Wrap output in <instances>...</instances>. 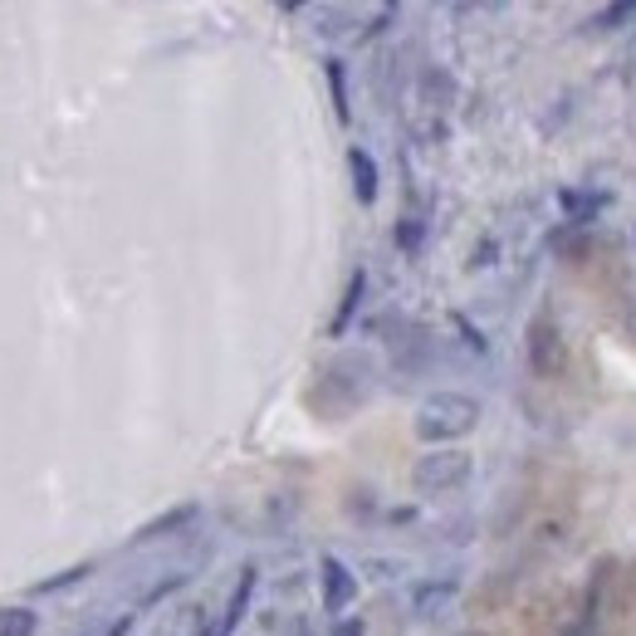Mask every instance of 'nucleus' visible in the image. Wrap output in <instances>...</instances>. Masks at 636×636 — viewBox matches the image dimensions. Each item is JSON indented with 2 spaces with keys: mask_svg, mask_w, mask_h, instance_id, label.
<instances>
[{
  "mask_svg": "<svg viewBox=\"0 0 636 636\" xmlns=\"http://www.w3.org/2000/svg\"><path fill=\"white\" fill-rule=\"evenodd\" d=\"M133 616H137V612L117 616V622H113V626H108V632H103V636H127V632H133Z\"/></svg>",
  "mask_w": 636,
  "mask_h": 636,
  "instance_id": "obj_19",
  "label": "nucleus"
},
{
  "mask_svg": "<svg viewBox=\"0 0 636 636\" xmlns=\"http://www.w3.org/2000/svg\"><path fill=\"white\" fill-rule=\"evenodd\" d=\"M456 593H460V577H426V583H416V593H411V612H416L421 622H431V616H440L456 602Z\"/></svg>",
  "mask_w": 636,
  "mask_h": 636,
  "instance_id": "obj_6",
  "label": "nucleus"
},
{
  "mask_svg": "<svg viewBox=\"0 0 636 636\" xmlns=\"http://www.w3.org/2000/svg\"><path fill=\"white\" fill-rule=\"evenodd\" d=\"M182 583H186V573H176V577H166V583H157V587H152V593H147V597H142V607L162 602V597H166V593H176V587H182Z\"/></svg>",
  "mask_w": 636,
  "mask_h": 636,
  "instance_id": "obj_16",
  "label": "nucleus"
},
{
  "mask_svg": "<svg viewBox=\"0 0 636 636\" xmlns=\"http://www.w3.org/2000/svg\"><path fill=\"white\" fill-rule=\"evenodd\" d=\"M456 328L465 333V342H470V348H475V352H485V338H479V333H475V323H470V319H460V313H456Z\"/></svg>",
  "mask_w": 636,
  "mask_h": 636,
  "instance_id": "obj_17",
  "label": "nucleus"
},
{
  "mask_svg": "<svg viewBox=\"0 0 636 636\" xmlns=\"http://www.w3.org/2000/svg\"><path fill=\"white\" fill-rule=\"evenodd\" d=\"M319 593H323V612L348 616L352 602H358V573H352L338 553H323L319 558Z\"/></svg>",
  "mask_w": 636,
  "mask_h": 636,
  "instance_id": "obj_3",
  "label": "nucleus"
},
{
  "mask_svg": "<svg viewBox=\"0 0 636 636\" xmlns=\"http://www.w3.org/2000/svg\"><path fill=\"white\" fill-rule=\"evenodd\" d=\"M528 362H534L538 377H558V372L568 367V348H563V338H558L548 313H538V319L528 323Z\"/></svg>",
  "mask_w": 636,
  "mask_h": 636,
  "instance_id": "obj_4",
  "label": "nucleus"
},
{
  "mask_svg": "<svg viewBox=\"0 0 636 636\" xmlns=\"http://www.w3.org/2000/svg\"><path fill=\"white\" fill-rule=\"evenodd\" d=\"M421 245H426V215H421V211H401V221H397V250L401 254H421Z\"/></svg>",
  "mask_w": 636,
  "mask_h": 636,
  "instance_id": "obj_12",
  "label": "nucleus"
},
{
  "mask_svg": "<svg viewBox=\"0 0 636 636\" xmlns=\"http://www.w3.org/2000/svg\"><path fill=\"white\" fill-rule=\"evenodd\" d=\"M196 514H201V509H196V504H176V509H166L162 519H152V524H142V528H137V534H133V544H152V538L176 534V528H186Z\"/></svg>",
  "mask_w": 636,
  "mask_h": 636,
  "instance_id": "obj_11",
  "label": "nucleus"
},
{
  "mask_svg": "<svg viewBox=\"0 0 636 636\" xmlns=\"http://www.w3.org/2000/svg\"><path fill=\"white\" fill-rule=\"evenodd\" d=\"M622 20H636V5H632V0H626V5H607L602 15H597V25H602V29H616Z\"/></svg>",
  "mask_w": 636,
  "mask_h": 636,
  "instance_id": "obj_15",
  "label": "nucleus"
},
{
  "mask_svg": "<svg viewBox=\"0 0 636 636\" xmlns=\"http://www.w3.org/2000/svg\"><path fill=\"white\" fill-rule=\"evenodd\" d=\"M323 78H328V98H333V117H338L342 127L352 123V103H348V64H342L338 54L323 59Z\"/></svg>",
  "mask_w": 636,
  "mask_h": 636,
  "instance_id": "obj_10",
  "label": "nucleus"
},
{
  "mask_svg": "<svg viewBox=\"0 0 636 636\" xmlns=\"http://www.w3.org/2000/svg\"><path fill=\"white\" fill-rule=\"evenodd\" d=\"M254 587H260V568H254V563H245V568H240V577H235V587H230V602H225L221 622L211 626V636H235V632H240L245 607H250Z\"/></svg>",
  "mask_w": 636,
  "mask_h": 636,
  "instance_id": "obj_5",
  "label": "nucleus"
},
{
  "mask_svg": "<svg viewBox=\"0 0 636 636\" xmlns=\"http://www.w3.org/2000/svg\"><path fill=\"white\" fill-rule=\"evenodd\" d=\"M348 172H352V196H358L362 205H372L377 201V162H372L362 147H348Z\"/></svg>",
  "mask_w": 636,
  "mask_h": 636,
  "instance_id": "obj_9",
  "label": "nucleus"
},
{
  "mask_svg": "<svg viewBox=\"0 0 636 636\" xmlns=\"http://www.w3.org/2000/svg\"><path fill=\"white\" fill-rule=\"evenodd\" d=\"M88 573H93V568H88V563H84V568H68L64 577H45V583L35 587V593H59V587H74V583H84Z\"/></svg>",
  "mask_w": 636,
  "mask_h": 636,
  "instance_id": "obj_14",
  "label": "nucleus"
},
{
  "mask_svg": "<svg viewBox=\"0 0 636 636\" xmlns=\"http://www.w3.org/2000/svg\"><path fill=\"white\" fill-rule=\"evenodd\" d=\"M39 612L35 607H0V636H35Z\"/></svg>",
  "mask_w": 636,
  "mask_h": 636,
  "instance_id": "obj_13",
  "label": "nucleus"
},
{
  "mask_svg": "<svg viewBox=\"0 0 636 636\" xmlns=\"http://www.w3.org/2000/svg\"><path fill=\"white\" fill-rule=\"evenodd\" d=\"M416 436L431 440V446H450V440L470 436L479 426V401L470 391H436L416 407Z\"/></svg>",
  "mask_w": 636,
  "mask_h": 636,
  "instance_id": "obj_1",
  "label": "nucleus"
},
{
  "mask_svg": "<svg viewBox=\"0 0 636 636\" xmlns=\"http://www.w3.org/2000/svg\"><path fill=\"white\" fill-rule=\"evenodd\" d=\"M470 470H475V456H470V450L436 446L411 465V485H416L421 495H450V489H460L470 479Z\"/></svg>",
  "mask_w": 636,
  "mask_h": 636,
  "instance_id": "obj_2",
  "label": "nucleus"
},
{
  "mask_svg": "<svg viewBox=\"0 0 636 636\" xmlns=\"http://www.w3.org/2000/svg\"><path fill=\"white\" fill-rule=\"evenodd\" d=\"M367 626H362V616H342L338 626H333V636H362Z\"/></svg>",
  "mask_w": 636,
  "mask_h": 636,
  "instance_id": "obj_18",
  "label": "nucleus"
},
{
  "mask_svg": "<svg viewBox=\"0 0 636 636\" xmlns=\"http://www.w3.org/2000/svg\"><path fill=\"white\" fill-rule=\"evenodd\" d=\"M602 205H607V196L602 191H583V186H563L558 191V211H563V221L573 225H593L597 215H602Z\"/></svg>",
  "mask_w": 636,
  "mask_h": 636,
  "instance_id": "obj_7",
  "label": "nucleus"
},
{
  "mask_svg": "<svg viewBox=\"0 0 636 636\" xmlns=\"http://www.w3.org/2000/svg\"><path fill=\"white\" fill-rule=\"evenodd\" d=\"M465 636H485V632H465Z\"/></svg>",
  "mask_w": 636,
  "mask_h": 636,
  "instance_id": "obj_20",
  "label": "nucleus"
},
{
  "mask_svg": "<svg viewBox=\"0 0 636 636\" xmlns=\"http://www.w3.org/2000/svg\"><path fill=\"white\" fill-rule=\"evenodd\" d=\"M362 294H367V270H352L348 289H342V299H338V313L328 319V338H342V333L352 328V319H358V309H362Z\"/></svg>",
  "mask_w": 636,
  "mask_h": 636,
  "instance_id": "obj_8",
  "label": "nucleus"
}]
</instances>
